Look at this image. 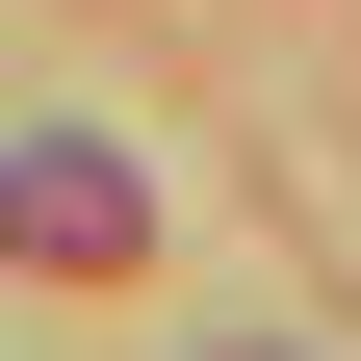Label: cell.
I'll return each mask as SVG.
<instances>
[{
    "instance_id": "6da1fadb",
    "label": "cell",
    "mask_w": 361,
    "mask_h": 361,
    "mask_svg": "<svg viewBox=\"0 0 361 361\" xmlns=\"http://www.w3.org/2000/svg\"><path fill=\"white\" fill-rule=\"evenodd\" d=\"M0 233H26V258H129V155H26Z\"/></svg>"
}]
</instances>
